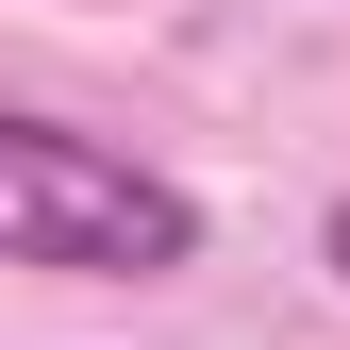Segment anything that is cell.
<instances>
[{
  "instance_id": "7a4b0ae2",
  "label": "cell",
  "mask_w": 350,
  "mask_h": 350,
  "mask_svg": "<svg viewBox=\"0 0 350 350\" xmlns=\"http://www.w3.org/2000/svg\"><path fill=\"white\" fill-rule=\"evenodd\" d=\"M317 267H334V284H350V200H334V217H317Z\"/></svg>"
},
{
  "instance_id": "6da1fadb",
  "label": "cell",
  "mask_w": 350,
  "mask_h": 350,
  "mask_svg": "<svg viewBox=\"0 0 350 350\" xmlns=\"http://www.w3.org/2000/svg\"><path fill=\"white\" fill-rule=\"evenodd\" d=\"M0 267H51V284H167L200 267V200L167 167L67 134V117L0 100Z\"/></svg>"
}]
</instances>
